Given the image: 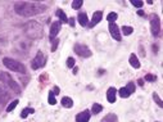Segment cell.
Returning a JSON list of instances; mask_svg holds the SVG:
<instances>
[{
	"mask_svg": "<svg viewBox=\"0 0 163 122\" xmlns=\"http://www.w3.org/2000/svg\"><path fill=\"white\" fill-rule=\"evenodd\" d=\"M2 95H3V90L0 89V103H3V99H2Z\"/></svg>",
	"mask_w": 163,
	"mask_h": 122,
	"instance_id": "cell-35",
	"label": "cell"
},
{
	"mask_svg": "<svg viewBox=\"0 0 163 122\" xmlns=\"http://www.w3.org/2000/svg\"><path fill=\"white\" fill-rule=\"evenodd\" d=\"M82 3H84L82 0H75V2L72 3V8H73V9H80Z\"/></svg>",
	"mask_w": 163,
	"mask_h": 122,
	"instance_id": "cell-24",
	"label": "cell"
},
{
	"mask_svg": "<svg viewBox=\"0 0 163 122\" xmlns=\"http://www.w3.org/2000/svg\"><path fill=\"white\" fill-rule=\"evenodd\" d=\"M77 20H79V23L82 26H88V22H89V20H88V14L85 13V12H81V13H79V15H77Z\"/></svg>",
	"mask_w": 163,
	"mask_h": 122,
	"instance_id": "cell-13",
	"label": "cell"
},
{
	"mask_svg": "<svg viewBox=\"0 0 163 122\" xmlns=\"http://www.w3.org/2000/svg\"><path fill=\"white\" fill-rule=\"evenodd\" d=\"M58 44H59V40H58V39L51 40V51H55V50H57Z\"/></svg>",
	"mask_w": 163,
	"mask_h": 122,
	"instance_id": "cell-29",
	"label": "cell"
},
{
	"mask_svg": "<svg viewBox=\"0 0 163 122\" xmlns=\"http://www.w3.org/2000/svg\"><path fill=\"white\" fill-rule=\"evenodd\" d=\"M134 32V28L131 27V26H123L122 27V33L125 35V36H128V35H131Z\"/></svg>",
	"mask_w": 163,
	"mask_h": 122,
	"instance_id": "cell-20",
	"label": "cell"
},
{
	"mask_svg": "<svg viewBox=\"0 0 163 122\" xmlns=\"http://www.w3.org/2000/svg\"><path fill=\"white\" fill-rule=\"evenodd\" d=\"M91 111H92V113H94V115H98V113H100V112L103 111V107L100 106V104L94 103V104H92V108H91Z\"/></svg>",
	"mask_w": 163,
	"mask_h": 122,
	"instance_id": "cell-21",
	"label": "cell"
},
{
	"mask_svg": "<svg viewBox=\"0 0 163 122\" xmlns=\"http://www.w3.org/2000/svg\"><path fill=\"white\" fill-rule=\"evenodd\" d=\"M51 91H53V90H51ZM54 95H57V94H59V93H61V91H59V88H58V86H55V88H54Z\"/></svg>",
	"mask_w": 163,
	"mask_h": 122,
	"instance_id": "cell-33",
	"label": "cell"
},
{
	"mask_svg": "<svg viewBox=\"0 0 163 122\" xmlns=\"http://www.w3.org/2000/svg\"><path fill=\"white\" fill-rule=\"evenodd\" d=\"M45 66V55L42 51H37V54L36 57L32 59V62H31V68L32 69H39L41 67H44Z\"/></svg>",
	"mask_w": 163,
	"mask_h": 122,
	"instance_id": "cell-6",
	"label": "cell"
},
{
	"mask_svg": "<svg viewBox=\"0 0 163 122\" xmlns=\"http://www.w3.org/2000/svg\"><path fill=\"white\" fill-rule=\"evenodd\" d=\"M46 8L42 5V4H39V3H31V2H17L14 4V11L18 15H22V17H32V15H36V14H40L42 12H45Z\"/></svg>",
	"mask_w": 163,
	"mask_h": 122,
	"instance_id": "cell-1",
	"label": "cell"
},
{
	"mask_svg": "<svg viewBox=\"0 0 163 122\" xmlns=\"http://www.w3.org/2000/svg\"><path fill=\"white\" fill-rule=\"evenodd\" d=\"M33 112H35V111H33V108H24V109L22 111V113H21V117H22V118H26L28 115H32Z\"/></svg>",
	"mask_w": 163,
	"mask_h": 122,
	"instance_id": "cell-22",
	"label": "cell"
},
{
	"mask_svg": "<svg viewBox=\"0 0 163 122\" xmlns=\"http://www.w3.org/2000/svg\"><path fill=\"white\" fill-rule=\"evenodd\" d=\"M18 102H19V100H17V99H15V100H13V102L9 104V106L6 107V112H12V111H13L17 106H18Z\"/></svg>",
	"mask_w": 163,
	"mask_h": 122,
	"instance_id": "cell-23",
	"label": "cell"
},
{
	"mask_svg": "<svg viewBox=\"0 0 163 122\" xmlns=\"http://www.w3.org/2000/svg\"><path fill=\"white\" fill-rule=\"evenodd\" d=\"M49 104H50V106H54V104L57 103V100H55V97H54V95H53V91H50L49 93Z\"/></svg>",
	"mask_w": 163,
	"mask_h": 122,
	"instance_id": "cell-27",
	"label": "cell"
},
{
	"mask_svg": "<svg viewBox=\"0 0 163 122\" xmlns=\"http://www.w3.org/2000/svg\"><path fill=\"white\" fill-rule=\"evenodd\" d=\"M89 120H90V112L88 109H85L84 112L76 116V122H89Z\"/></svg>",
	"mask_w": 163,
	"mask_h": 122,
	"instance_id": "cell-11",
	"label": "cell"
},
{
	"mask_svg": "<svg viewBox=\"0 0 163 122\" xmlns=\"http://www.w3.org/2000/svg\"><path fill=\"white\" fill-rule=\"evenodd\" d=\"M118 94H119V97H121V98H128L131 95L130 91H128L126 88H121L118 90Z\"/></svg>",
	"mask_w": 163,
	"mask_h": 122,
	"instance_id": "cell-19",
	"label": "cell"
},
{
	"mask_svg": "<svg viewBox=\"0 0 163 122\" xmlns=\"http://www.w3.org/2000/svg\"><path fill=\"white\" fill-rule=\"evenodd\" d=\"M77 71H79V68H77V67H73V73H75V75L77 73Z\"/></svg>",
	"mask_w": 163,
	"mask_h": 122,
	"instance_id": "cell-36",
	"label": "cell"
},
{
	"mask_svg": "<svg viewBox=\"0 0 163 122\" xmlns=\"http://www.w3.org/2000/svg\"><path fill=\"white\" fill-rule=\"evenodd\" d=\"M0 81H2L3 84H5V85L8 86V88L12 89L13 91H15L17 94H19V93H21L19 85L14 81V78H13L9 73H8V72H2V71H0Z\"/></svg>",
	"mask_w": 163,
	"mask_h": 122,
	"instance_id": "cell-4",
	"label": "cell"
},
{
	"mask_svg": "<svg viewBox=\"0 0 163 122\" xmlns=\"http://www.w3.org/2000/svg\"><path fill=\"white\" fill-rule=\"evenodd\" d=\"M101 18H103V12H100V11L95 12V13L92 14V18H91V22L89 23V27L92 28L94 26H97V24L101 21Z\"/></svg>",
	"mask_w": 163,
	"mask_h": 122,
	"instance_id": "cell-10",
	"label": "cell"
},
{
	"mask_svg": "<svg viewBox=\"0 0 163 122\" xmlns=\"http://www.w3.org/2000/svg\"><path fill=\"white\" fill-rule=\"evenodd\" d=\"M61 103H62V106H63L64 108H72V107H73V100H72L70 97H63Z\"/></svg>",
	"mask_w": 163,
	"mask_h": 122,
	"instance_id": "cell-14",
	"label": "cell"
},
{
	"mask_svg": "<svg viewBox=\"0 0 163 122\" xmlns=\"http://www.w3.org/2000/svg\"><path fill=\"white\" fill-rule=\"evenodd\" d=\"M138 14H139V15H144V12H143V11H139Z\"/></svg>",
	"mask_w": 163,
	"mask_h": 122,
	"instance_id": "cell-37",
	"label": "cell"
},
{
	"mask_svg": "<svg viewBox=\"0 0 163 122\" xmlns=\"http://www.w3.org/2000/svg\"><path fill=\"white\" fill-rule=\"evenodd\" d=\"M23 32L28 39L32 40H37L44 36V30H42L41 24L36 21H28L23 26Z\"/></svg>",
	"mask_w": 163,
	"mask_h": 122,
	"instance_id": "cell-2",
	"label": "cell"
},
{
	"mask_svg": "<svg viewBox=\"0 0 163 122\" xmlns=\"http://www.w3.org/2000/svg\"><path fill=\"white\" fill-rule=\"evenodd\" d=\"M3 64L11 69V71H14V72H18V73H24L26 72V67L23 63L18 62L15 59H12V58H4L3 59Z\"/></svg>",
	"mask_w": 163,
	"mask_h": 122,
	"instance_id": "cell-3",
	"label": "cell"
},
{
	"mask_svg": "<svg viewBox=\"0 0 163 122\" xmlns=\"http://www.w3.org/2000/svg\"><path fill=\"white\" fill-rule=\"evenodd\" d=\"M150 30H152V35L153 36H158L159 31H161V21L159 17L157 14H152L150 15Z\"/></svg>",
	"mask_w": 163,
	"mask_h": 122,
	"instance_id": "cell-5",
	"label": "cell"
},
{
	"mask_svg": "<svg viewBox=\"0 0 163 122\" xmlns=\"http://www.w3.org/2000/svg\"><path fill=\"white\" fill-rule=\"evenodd\" d=\"M130 64L134 67V68H140V62H139V59H138V57H136L135 54H131L130 55Z\"/></svg>",
	"mask_w": 163,
	"mask_h": 122,
	"instance_id": "cell-15",
	"label": "cell"
},
{
	"mask_svg": "<svg viewBox=\"0 0 163 122\" xmlns=\"http://www.w3.org/2000/svg\"><path fill=\"white\" fill-rule=\"evenodd\" d=\"M116 97H117V90L114 88H109L107 91V99L109 103H114L116 102Z\"/></svg>",
	"mask_w": 163,
	"mask_h": 122,
	"instance_id": "cell-12",
	"label": "cell"
},
{
	"mask_svg": "<svg viewBox=\"0 0 163 122\" xmlns=\"http://www.w3.org/2000/svg\"><path fill=\"white\" fill-rule=\"evenodd\" d=\"M61 27H62V23L61 22H54L53 24L50 26V32H49L50 40H54L55 39V36L59 33V31H61Z\"/></svg>",
	"mask_w": 163,
	"mask_h": 122,
	"instance_id": "cell-9",
	"label": "cell"
},
{
	"mask_svg": "<svg viewBox=\"0 0 163 122\" xmlns=\"http://www.w3.org/2000/svg\"><path fill=\"white\" fill-rule=\"evenodd\" d=\"M109 32L112 35V37L117 41H121L122 36H121V32H119V28L116 23H109Z\"/></svg>",
	"mask_w": 163,
	"mask_h": 122,
	"instance_id": "cell-8",
	"label": "cell"
},
{
	"mask_svg": "<svg viewBox=\"0 0 163 122\" xmlns=\"http://www.w3.org/2000/svg\"><path fill=\"white\" fill-rule=\"evenodd\" d=\"M132 5L136 7V8H143L144 2H141V0H134V2H132Z\"/></svg>",
	"mask_w": 163,
	"mask_h": 122,
	"instance_id": "cell-31",
	"label": "cell"
},
{
	"mask_svg": "<svg viewBox=\"0 0 163 122\" xmlns=\"http://www.w3.org/2000/svg\"><path fill=\"white\" fill-rule=\"evenodd\" d=\"M67 23H70L71 27H75V18L72 17V18H68V22Z\"/></svg>",
	"mask_w": 163,
	"mask_h": 122,
	"instance_id": "cell-32",
	"label": "cell"
},
{
	"mask_svg": "<svg viewBox=\"0 0 163 122\" xmlns=\"http://www.w3.org/2000/svg\"><path fill=\"white\" fill-rule=\"evenodd\" d=\"M117 18H118V14L114 13V12L109 13V14L107 15V21H108L109 23H116V20H117Z\"/></svg>",
	"mask_w": 163,
	"mask_h": 122,
	"instance_id": "cell-18",
	"label": "cell"
},
{
	"mask_svg": "<svg viewBox=\"0 0 163 122\" xmlns=\"http://www.w3.org/2000/svg\"><path fill=\"white\" fill-rule=\"evenodd\" d=\"M145 81H149V82L157 81V76H156V75H150V73H148L147 76H145Z\"/></svg>",
	"mask_w": 163,
	"mask_h": 122,
	"instance_id": "cell-25",
	"label": "cell"
},
{
	"mask_svg": "<svg viewBox=\"0 0 163 122\" xmlns=\"http://www.w3.org/2000/svg\"><path fill=\"white\" fill-rule=\"evenodd\" d=\"M75 64H76V60H75L72 57H70V58L67 59V67H68V68H73Z\"/></svg>",
	"mask_w": 163,
	"mask_h": 122,
	"instance_id": "cell-26",
	"label": "cell"
},
{
	"mask_svg": "<svg viewBox=\"0 0 163 122\" xmlns=\"http://www.w3.org/2000/svg\"><path fill=\"white\" fill-rule=\"evenodd\" d=\"M73 50H75V53L77 54V55H80V57H82V58H89V57H91V50L86 46V45H84V44H76L75 45V48H73Z\"/></svg>",
	"mask_w": 163,
	"mask_h": 122,
	"instance_id": "cell-7",
	"label": "cell"
},
{
	"mask_svg": "<svg viewBox=\"0 0 163 122\" xmlns=\"http://www.w3.org/2000/svg\"><path fill=\"white\" fill-rule=\"evenodd\" d=\"M153 99L156 100V103L158 104V106H159L161 108L163 107V104H162V100H161V98L158 97V94H157V93H153Z\"/></svg>",
	"mask_w": 163,
	"mask_h": 122,
	"instance_id": "cell-28",
	"label": "cell"
},
{
	"mask_svg": "<svg viewBox=\"0 0 163 122\" xmlns=\"http://www.w3.org/2000/svg\"><path fill=\"white\" fill-rule=\"evenodd\" d=\"M101 122H117V116L114 113H109V115H107L101 120Z\"/></svg>",
	"mask_w": 163,
	"mask_h": 122,
	"instance_id": "cell-17",
	"label": "cell"
},
{
	"mask_svg": "<svg viewBox=\"0 0 163 122\" xmlns=\"http://www.w3.org/2000/svg\"><path fill=\"white\" fill-rule=\"evenodd\" d=\"M55 15L58 17L59 20H61V23H62V22H63V23H67V22H68L67 15H66V13H64L62 9H58V11L55 12Z\"/></svg>",
	"mask_w": 163,
	"mask_h": 122,
	"instance_id": "cell-16",
	"label": "cell"
},
{
	"mask_svg": "<svg viewBox=\"0 0 163 122\" xmlns=\"http://www.w3.org/2000/svg\"><path fill=\"white\" fill-rule=\"evenodd\" d=\"M126 89L130 91V94H132V93L135 91V84H134V82H128L127 86H126Z\"/></svg>",
	"mask_w": 163,
	"mask_h": 122,
	"instance_id": "cell-30",
	"label": "cell"
},
{
	"mask_svg": "<svg viewBox=\"0 0 163 122\" xmlns=\"http://www.w3.org/2000/svg\"><path fill=\"white\" fill-rule=\"evenodd\" d=\"M140 54H141L143 57H145V53H144V49H143V46H140Z\"/></svg>",
	"mask_w": 163,
	"mask_h": 122,
	"instance_id": "cell-34",
	"label": "cell"
}]
</instances>
